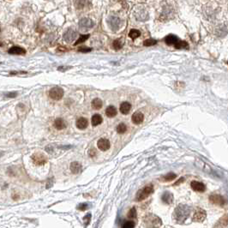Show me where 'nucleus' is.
<instances>
[{"label": "nucleus", "mask_w": 228, "mask_h": 228, "mask_svg": "<svg viewBox=\"0 0 228 228\" xmlns=\"http://www.w3.org/2000/svg\"><path fill=\"white\" fill-rule=\"evenodd\" d=\"M191 213V207L186 204H179L178 207L175 208L174 213H173V217L177 223L179 224H183L189 218Z\"/></svg>", "instance_id": "f257e3e1"}, {"label": "nucleus", "mask_w": 228, "mask_h": 228, "mask_svg": "<svg viewBox=\"0 0 228 228\" xmlns=\"http://www.w3.org/2000/svg\"><path fill=\"white\" fill-rule=\"evenodd\" d=\"M143 222L148 227H158L161 226V220L154 214H147L143 218Z\"/></svg>", "instance_id": "f03ea898"}, {"label": "nucleus", "mask_w": 228, "mask_h": 228, "mask_svg": "<svg viewBox=\"0 0 228 228\" xmlns=\"http://www.w3.org/2000/svg\"><path fill=\"white\" fill-rule=\"evenodd\" d=\"M153 192V186L152 184H148L145 187H143V189L140 190L137 194V197L136 199L138 201L145 200L147 197H148Z\"/></svg>", "instance_id": "7ed1b4c3"}, {"label": "nucleus", "mask_w": 228, "mask_h": 228, "mask_svg": "<svg viewBox=\"0 0 228 228\" xmlns=\"http://www.w3.org/2000/svg\"><path fill=\"white\" fill-rule=\"evenodd\" d=\"M32 160L36 166H43L47 162V156L41 152L35 153L32 155Z\"/></svg>", "instance_id": "20e7f679"}, {"label": "nucleus", "mask_w": 228, "mask_h": 228, "mask_svg": "<svg viewBox=\"0 0 228 228\" xmlns=\"http://www.w3.org/2000/svg\"><path fill=\"white\" fill-rule=\"evenodd\" d=\"M49 96L52 100H59L63 96V89L60 87H54L49 91Z\"/></svg>", "instance_id": "39448f33"}, {"label": "nucleus", "mask_w": 228, "mask_h": 228, "mask_svg": "<svg viewBox=\"0 0 228 228\" xmlns=\"http://www.w3.org/2000/svg\"><path fill=\"white\" fill-rule=\"evenodd\" d=\"M207 217V213L204 209L202 208H196L195 213H194L193 215V221L195 222H202V221H205Z\"/></svg>", "instance_id": "423d86ee"}, {"label": "nucleus", "mask_w": 228, "mask_h": 228, "mask_svg": "<svg viewBox=\"0 0 228 228\" xmlns=\"http://www.w3.org/2000/svg\"><path fill=\"white\" fill-rule=\"evenodd\" d=\"M94 26V22L89 18H83L79 21V27L80 29L83 31H87Z\"/></svg>", "instance_id": "0eeeda50"}, {"label": "nucleus", "mask_w": 228, "mask_h": 228, "mask_svg": "<svg viewBox=\"0 0 228 228\" xmlns=\"http://www.w3.org/2000/svg\"><path fill=\"white\" fill-rule=\"evenodd\" d=\"M209 201H211V203L218 205V206H223L225 204L224 197L219 194H212L209 196Z\"/></svg>", "instance_id": "6e6552de"}, {"label": "nucleus", "mask_w": 228, "mask_h": 228, "mask_svg": "<svg viewBox=\"0 0 228 228\" xmlns=\"http://www.w3.org/2000/svg\"><path fill=\"white\" fill-rule=\"evenodd\" d=\"M76 36H77V34H76V31H74L73 29L69 28L63 34V40L67 43H71V42L75 41Z\"/></svg>", "instance_id": "1a4fd4ad"}, {"label": "nucleus", "mask_w": 228, "mask_h": 228, "mask_svg": "<svg viewBox=\"0 0 228 228\" xmlns=\"http://www.w3.org/2000/svg\"><path fill=\"white\" fill-rule=\"evenodd\" d=\"M108 23L110 25V28L113 30V31H116L118 30L119 27H120V24H121V21L120 19L117 17V16H110L109 20H108Z\"/></svg>", "instance_id": "9d476101"}, {"label": "nucleus", "mask_w": 228, "mask_h": 228, "mask_svg": "<svg viewBox=\"0 0 228 228\" xmlns=\"http://www.w3.org/2000/svg\"><path fill=\"white\" fill-rule=\"evenodd\" d=\"M97 147L101 151H106L110 148V142L106 138H100L97 142Z\"/></svg>", "instance_id": "9b49d317"}, {"label": "nucleus", "mask_w": 228, "mask_h": 228, "mask_svg": "<svg viewBox=\"0 0 228 228\" xmlns=\"http://www.w3.org/2000/svg\"><path fill=\"white\" fill-rule=\"evenodd\" d=\"M190 186L192 188V190H194L195 191H197V192H204L206 190L205 184L201 182H198V181H192L190 184Z\"/></svg>", "instance_id": "f8f14e48"}, {"label": "nucleus", "mask_w": 228, "mask_h": 228, "mask_svg": "<svg viewBox=\"0 0 228 228\" xmlns=\"http://www.w3.org/2000/svg\"><path fill=\"white\" fill-rule=\"evenodd\" d=\"M143 119H144V116H143V114H142V112H140V111H137V112H135V113L132 115L131 120L135 125H140V124H142V121H143Z\"/></svg>", "instance_id": "ddd939ff"}, {"label": "nucleus", "mask_w": 228, "mask_h": 228, "mask_svg": "<svg viewBox=\"0 0 228 228\" xmlns=\"http://www.w3.org/2000/svg\"><path fill=\"white\" fill-rule=\"evenodd\" d=\"M76 125L79 130H85L89 126V121L87 118H80L76 120Z\"/></svg>", "instance_id": "4468645a"}, {"label": "nucleus", "mask_w": 228, "mask_h": 228, "mask_svg": "<svg viewBox=\"0 0 228 228\" xmlns=\"http://www.w3.org/2000/svg\"><path fill=\"white\" fill-rule=\"evenodd\" d=\"M8 52L12 55H24L26 53V51L25 49L21 48L20 46H13L8 51Z\"/></svg>", "instance_id": "2eb2a0df"}, {"label": "nucleus", "mask_w": 228, "mask_h": 228, "mask_svg": "<svg viewBox=\"0 0 228 228\" xmlns=\"http://www.w3.org/2000/svg\"><path fill=\"white\" fill-rule=\"evenodd\" d=\"M215 227H228V215L225 214L224 216H222L219 221H217V223L214 225Z\"/></svg>", "instance_id": "dca6fc26"}, {"label": "nucleus", "mask_w": 228, "mask_h": 228, "mask_svg": "<svg viewBox=\"0 0 228 228\" xmlns=\"http://www.w3.org/2000/svg\"><path fill=\"white\" fill-rule=\"evenodd\" d=\"M69 168H70V171H71V173H74V174H78V173H81L83 166H82V165H81L79 162L75 161V162H72V163L70 164Z\"/></svg>", "instance_id": "f3484780"}, {"label": "nucleus", "mask_w": 228, "mask_h": 228, "mask_svg": "<svg viewBox=\"0 0 228 228\" xmlns=\"http://www.w3.org/2000/svg\"><path fill=\"white\" fill-rule=\"evenodd\" d=\"M161 199L166 204H172L173 202V200H174V197H173V195L171 192L166 191V192H165V193L162 195Z\"/></svg>", "instance_id": "a211bd4d"}, {"label": "nucleus", "mask_w": 228, "mask_h": 228, "mask_svg": "<svg viewBox=\"0 0 228 228\" xmlns=\"http://www.w3.org/2000/svg\"><path fill=\"white\" fill-rule=\"evenodd\" d=\"M117 113H118V111L116 109V107L113 106H108L106 110V114L108 118H114L117 115Z\"/></svg>", "instance_id": "6ab92c4d"}, {"label": "nucleus", "mask_w": 228, "mask_h": 228, "mask_svg": "<svg viewBox=\"0 0 228 228\" xmlns=\"http://www.w3.org/2000/svg\"><path fill=\"white\" fill-rule=\"evenodd\" d=\"M131 109V105L129 102H123L121 104L120 108H119V110H120L122 114H128Z\"/></svg>", "instance_id": "aec40b11"}, {"label": "nucleus", "mask_w": 228, "mask_h": 228, "mask_svg": "<svg viewBox=\"0 0 228 228\" xmlns=\"http://www.w3.org/2000/svg\"><path fill=\"white\" fill-rule=\"evenodd\" d=\"M54 127L57 130L61 131V130H63L66 127V125H65V122L63 120L62 118H58L55 119V121H54Z\"/></svg>", "instance_id": "412c9836"}, {"label": "nucleus", "mask_w": 228, "mask_h": 228, "mask_svg": "<svg viewBox=\"0 0 228 228\" xmlns=\"http://www.w3.org/2000/svg\"><path fill=\"white\" fill-rule=\"evenodd\" d=\"M178 41H179L178 37L173 35H168V36H166V39H165V41H166V43L167 44V45H169V46L175 45V44L178 42Z\"/></svg>", "instance_id": "4be33fe9"}, {"label": "nucleus", "mask_w": 228, "mask_h": 228, "mask_svg": "<svg viewBox=\"0 0 228 228\" xmlns=\"http://www.w3.org/2000/svg\"><path fill=\"white\" fill-rule=\"evenodd\" d=\"M103 121V118L100 115V114H95L92 117V119H91V123H92V125L93 126H97V125H100Z\"/></svg>", "instance_id": "5701e85b"}, {"label": "nucleus", "mask_w": 228, "mask_h": 228, "mask_svg": "<svg viewBox=\"0 0 228 228\" xmlns=\"http://www.w3.org/2000/svg\"><path fill=\"white\" fill-rule=\"evenodd\" d=\"M91 106H92V107H93L94 110H100V109L102 107L103 103H102V100H101L100 99L96 98V99L93 100V101H92V103H91Z\"/></svg>", "instance_id": "b1692460"}, {"label": "nucleus", "mask_w": 228, "mask_h": 228, "mask_svg": "<svg viewBox=\"0 0 228 228\" xmlns=\"http://www.w3.org/2000/svg\"><path fill=\"white\" fill-rule=\"evenodd\" d=\"M176 177H177V175H176L175 173H167L166 175L163 176V177L161 178V180H162L163 182H170V181H173V179H175Z\"/></svg>", "instance_id": "393cba45"}, {"label": "nucleus", "mask_w": 228, "mask_h": 228, "mask_svg": "<svg viewBox=\"0 0 228 228\" xmlns=\"http://www.w3.org/2000/svg\"><path fill=\"white\" fill-rule=\"evenodd\" d=\"M174 46H175V48L177 49H187L189 47L188 43L184 41H178V42Z\"/></svg>", "instance_id": "a878e982"}, {"label": "nucleus", "mask_w": 228, "mask_h": 228, "mask_svg": "<svg viewBox=\"0 0 228 228\" xmlns=\"http://www.w3.org/2000/svg\"><path fill=\"white\" fill-rule=\"evenodd\" d=\"M141 35V33H140V31L137 30V29H131V31H130V33H129V36L133 39V40H135V39H137V38H138L139 36Z\"/></svg>", "instance_id": "bb28decb"}, {"label": "nucleus", "mask_w": 228, "mask_h": 228, "mask_svg": "<svg viewBox=\"0 0 228 228\" xmlns=\"http://www.w3.org/2000/svg\"><path fill=\"white\" fill-rule=\"evenodd\" d=\"M127 131V127L125 124H120V125H118L117 127V132L118 134H124L125 133V131Z\"/></svg>", "instance_id": "cd10ccee"}, {"label": "nucleus", "mask_w": 228, "mask_h": 228, "mask_svg": "<svg viewBox=\"0 0 228 228\" xmlns=\"http://www.w3.org/2000/svg\"><path fill=\"white\" fill-rule=\"evenodd\" d=\"M112 46L115 50H119L123 47V42L121 41V40H116V41H114Z\"/></svg>", "instance_id": "c85d7f7f"}, {"label": "nucleus", "mask_w": 228, "mask_h": 228, "mask_svg": "<svg viewBox=\"0 0 228 228\" xmlns=\"http://www.w3.org/2000/svg\"><path fill=\"white\" fill-rule=\"evenodd\" d=\"M89 38V35H82L77 41H76V42H75V45H79V44H81V43H83L84 41H86Z\"/></svg>", "instance_id": "c756f323"}, {"label": "nucleus", "mask_w": 228, "mask_h": 228, "mask_svg": "<svg viewBox=\"0 0 228 228\" xmlns=\"http://www.w3.org/2000/svg\"><path fill=\"white\" fill-rule=\"evenodd\" d=\"M137 217V210L135 207H132L131 209L128 212V218L130 219H134Z\"/></svg>", "instance_id": "7c9ffc66"}, {"label": "nucleus", "mask_w": 228, "mask_h": 228, "mask_svg": "<svg viewBox=\"0 0 228 228\" xmlns=\"http://www.w3.org/2000/svg\"><path fill=\"white\" fill-rule=\"evenodd\" d=\"M156 44V41L155 40H153V39H148V40H146L143 42V45L146 46H153Z\"/></svg>", "instance_id": "2f4dec72"}, {"label": "nucleus", "mask_w": 228, "mask_h": 228, "mask_svg": "<svg viewBox=\"0 0 228 228\" xmlns=\"http://www.w3.org/2000/svg\"><path fill=\"white\" fill-rule=\"evenodd\" d=\"M91 221V214H86L84 217H83V222H84V225L85 227H87Z\"/></svg>", "instance_id": "473e14b6"}, {"label": "nucleus", "mask_w": 228, "mask_h": 228, "mask_svg": "<svg viewBox=\"0 0 228 228\" xmlns=\"http://www.w3.org/2000/svg\"><path fill=\"white\" fill-rule=\"evenodd\" d=\"M135 227V223L133 221H126L125 224L122 226V227L124 228H132Z\"/></svg>", "instance_id": "72a5a7b5"}, {"label": "nucleus", "mask_w": 228, "mask_h": 228, "mask_svg": "<svg viewBox=\"0 0 228 228\" xmlns=\"http://www.w3.org/2000/svg\"><path fill=\"white\" fill-rule=\"evenodd\" d=\"M88 207H89L88 203H81V204H79V205L77 206V208H78L79 210H81V211H84V210H86Z\"/></svg>", "instance_id": "f704fd0d"}, {"label": "nucleus", "mask_w": 228, "mask_h": 228, "mask_svg": "<svg viewBox=\"0 0 228 228\" xmlns=\"http://www.w3.org/2000/svg\"><path fill=\"white\" fill-rule=\"evenodd\" d=\"M78 51L81 52H89L92 51V49L89 48V47H81V48L78 49Z\"/></svg>", "instance_id": "c9c22d12"}, {"label": "nucleus", "mask_w": 228, "mask_h": 228, "mask_svg": "<svg viewBox=\"0 0 228 228\" xmlns=\"http://www.w3.org/2000/svg\"><path fill=\"white\" fill-rule=\"evenodd\" d=\"M52 179H49L47 181V184H46V189H50L51 187L52 186V184H53V181H52Z\"/></svg>", "instance_id": "e433bc0d"}, {"label": "nucleus", "mask_w": 228, "mask_h": 228, "mask_svg": "<svg viewBox=\"0 0 228 228\" xmlns=\"http://www.w3.org/2000/svg\"><path fill=\"white\" fill-rule=\"evenodd\" d=\"M17 95V93H9L6 94V97L8 98H14Z\"/></svg>", "instance_id": "4c0bfd02"}, {"label": "nucleus", "mask_w": 228, "mask_h": 228, "mask_svg": "<svg viewBox=\"0 0 228 228\" xmlns=\"http://www.w3.org/2000/svg\"><path fill=\"white\" fill-rule=\"evenodd\" d=\"M68 69H69V67H67V66H62V67H58V70H61V71H65V70H67Z\"/></svg>", "instance_id": "58836bf2"}, {"label": "nucleus", "mask_w": 228, "mask_h": 228, "mask_svg": "<svg viewBox=\"0 0 228 228\" xmlns=\"http://www.w3.org/2000/svg\"><path fill=\"white\" fill-rule=\"evenodd\" d=\"M46 150L51 153H52V148L51 146H48V147H46Z\"/></svg>", "instance_id": "ea45409f"}, {"label": "nucleus", "mask_w": 228, "mask_h": 228, "mask_svg": "<svg viewBox=\"0 0 228 228\" xmlns=\"http://www.w3.org/2000/svg\"><path fill=\"white\" fill-rule=\"evenodd\" d=\"M59 148H71V146H59Z\"/></svg>", "instance_id": "a19ab883"}, {"label": "nucleus", "mask_w": 228, "mask_h": 228, "mask_svg": "<svg viewBox=\"0 0 228 228\" xmlns=\"http://www.w3.org/2000/svg\"><path fill=\"white\" fill-rule=\"evenodd\" d=\"M2 46V44H1V43H0V46Z\"/></svg>", "instance_id": "79ce46f5"}, {"label": "nucleus", "mask_w": 228, "mask_h": 228, "mask_svg": "<svg viewBox=\"0 0 228 228\" xmlns=\"http://www.w3.org/2000/svg\"><path fill=\"white\" fill-rule=\"evenodd\" d=\"M0 31H1V28H0Z\"/></svg>", "instance_id": "37998d69"}, {"label": "nucleus", "mask_w": 228, "mask_h": 228, "mask_svg": "<svg viewBox=\"0 0 228 228\" xmlns=\"http://www.w3.org/2000/svg\"><path fill=\"white\" fill-rule=\"evenodd\" d=\"M227 63H228V62H227Z\"/></svg>", "instance_id": "c03bdc74"}]
</instances>
